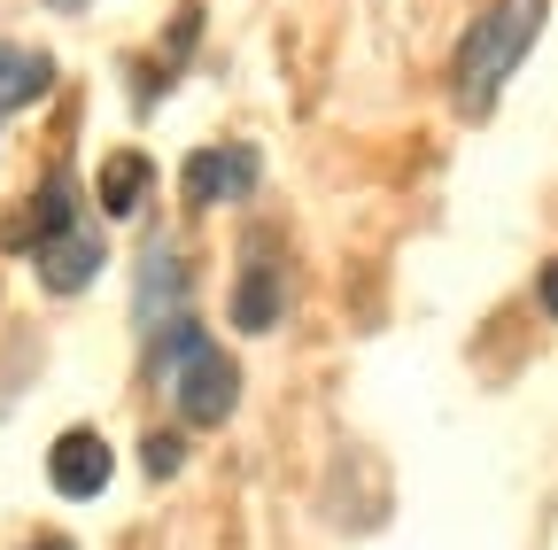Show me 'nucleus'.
Returning a JSON list of instances; mask_svg holds the SVG:
<instances>
[{
    "label": "nucleus",
    "mask_w": 558,
    "mask_h": 550,
    "mask_svg": "<svg viewBox=\"0 0 558 550\" xmlns=\"http://www.w3.org/2000/svg\"><path fill=\"white\" fill-rule=\"evenodd\" d=\"M32 550H70V542H62V535H39V542H32Z\"/></svg>",
    "instance_id": "ddd939ff"
},
{
    "label": "nucleus",
    "mask_w": 558,
    "mask_h": 550,
    "mask_svg": "<svg viewBox=\"0 0 558 550\" xmlns=\"http://www.w3.org/2000/svg\"><path fill=\"white\" fill-rule=\"evenodd\" d=\"M543 16H550V0H488V9L473 16V32L458 39V62H450V86H458V109L465 117L497 109V94H505V78L527 62Z\"/></svg>",
    "instance_id": "f257e3e1"
},
{
    "label": "nucleus",
    "mask_w": 558,
    "mask_h": 550,
    "mask_svg": "<svg viewBox=\"0 0 558 550\" xmlns=\"http://www.w3.org/2000/svg\"><path fill=\"white\" fill-rule=\"evenodd\" d=\"M233 326H241V333H271V326H279V271H271L264 256L241 271V288H233Z\"/></svg>",
    "instance_id": "6e6552de"
},
{
    "label": "nucleus",
    "mask_w": 558,
    "mask_h": 550,
    "mask_svg": "<svg viewBox=\"0 0 558 550\" xmlns=\"http://www.w3.org/2000/svg\"><path fill=\"white\" fill-rule=\"evenodd\" d=\"M148 179H156V171H148V156H140V148L109 156V163H101V210H109V218H132L140 201H148Z\"/></svg>",
    "instance_id": "1a4fd4ad"
},
{
    "label": "nucleus",
    "mask_w": 558,
    "mask_h": 550,
    "mask_svg": "<svg viewBox=\"0 0 558 550\" xmlns=\"http://www.w3.org/2000/svg\"><path fill=\"white\" fill-rule=\"evenodd\" d=\"M54 9H78V0H54Z\"/></svg>",
    "instance_id": "4468645a"
},
{
    "label": "nucleus",
    "mask_w": 558,
    "mask_h": 550,
    "mask_svg": "<svg viewBox=\"0 0 558 550\" xmlns=\"http://www.w3.org/2000/svg\"><path fill=\"white\" fill-rule=\"evenodd\" d=\"M47 86H54V62L39 47H0V117L47 101Z\"/></svg>",
    "instance_id": "0eeeda50"
},
{
    "label": "nucleus",
    "mask_w": 558,
    "mask_h": 550,
    "mask_svg": "<svg viewBox=\"0 0 558 550\" xmlns=\"http://www.w3.org/2000/svg\"><path fill=\"white\" fill-rule=\"evenodd\" d=\"M47 480H54L62 497H78V504L101 497V489H109V442H101L94 427H70V435L47 450Z\"/></svg>",
    "instance_id": "7ed1b4c3"
},
{
    "label": "nucleus",
    "mask_w": 558,
    "mask_h": 550,
    "mask_svg": "<svg viewBox=\"0 0 558 550\" xmlns=\"http://www.w3.org/2000/svg\"><path fill=\"white\" fill-rule=\"evenodd\" d=\"M70 225H78V186H70V171H54V179L32 194V218L9 225V241H16V248H39V241H54V233H70Z\"/></svg>",
    "instance_id": "423d86ee"
},
{
    "label": "nucleus",
    "mask_w": 558,
    "mask_h": 550,
    "mask_svg": "<svg viewBox=\"0 0 558 550\" xmlns=\"http://www.w3.org/2000/svg\"><path fill=\"white\" fill-rule=\"evenodd\" d=\"M186 210H209V201H226V194H248L256 186V156L248 148H202L186 163Z\"/></svg>",
    "instance_id": "20e7f679"
},
{
    "label": "nucleus",
    "mask_w": 558,
    "mask_h": 550,
    "mask_svg": "<svg viewBox=\"0 0 558 550\" xmlns=\"http://www.w3.org/2000/svg\"><path fill=\"white\" fill-rule=\"evenodd\" d=\"M179 288H186V280H179V256L156 241V248H148V271H140V326H163V310L179 303Z\"/></svg>",
    "instance_id": "9d476101"
},
{
    "label": "nucleus",
    "mask_w": 558,
    "mask_h": 550,
    "mask_svg": "<svg viewBox=\"0 0 558 550\" xmlns=\"http://www.w3.org/2000/svg\"><path fill=\"white\" fill-rule=\"evenodd\" d=\"M179 457H186V442H179V435H148V473H156V480H171V473H179Z\"/></svg>",
    "instance_id": "9b49d317"
},
{
    "label": "nucleus",
    "mask_w": 558,
    "mask_h": 550,
    "mask_svg": "<svg viewBox=\"0 0 558 550\" xmlns=\"http://www.w3.org/2000/svg\"><path fill=\"white\" fill-rule=\"evenodd\" d=\"M163 365H171V395H179V419H186V427L233 419L241 372H233V357H226L194 318H171V326H163Z\"/></svg>",
    "instance_id": "f03ea898"
},
{
    "label": "nucleus",
    "mask_w": 558,
    "mask_h": 550,
    "mask_svg": "<svg viewBox=\"0 0 558 550\" xmlns=\"http://www.w3.org/2000/svg\"><path fill=\"white\" fill-rule=\"evenodd\" d=\"M535 295H543V310L558 318V264H543V280H535Z\"/></svg>",
    "instance_id": "f8f14e48"
},
{
    "label": "nucleus",
    "mask_w": 558,
    "mask_h": 550,
    "mask_svg": "<svg viewBox=\"0 0 558 550\" xmlns=\"http://www.w3.org/2000/svg\"><path fill=\"white\" fill-rule=\"evenodd\" d=\"M101 271V233L78 218L70 233H54V241H39V280L54 288V295H78L86 280Z\"/></svg>",
    "instance_id": "39448f33"
}]
</instances>
